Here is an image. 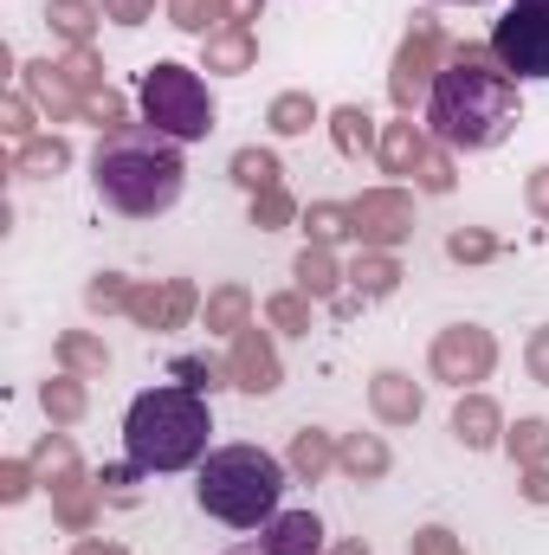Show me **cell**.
Listing matches in <instances>:
<instances>
[{
	"label": "cell",
	"mask_w": 549,
	"mask_h": 555,
	"mask_svg": "<svg viewBox=\"0 0 549 555\" xmlns=\"http://www.w3.org/2000/svg\"><path fill=\"white\" fill-rule=\"evenodd\" d=\"M155 0H104V13L117 20V26H142V13H149Z\"/></svg>",
	"instance_id": "11"
},
{
	"label": "cell",
	"mask_w": 549,
	"mask_h": 555,
	"mask_svg": "<svg viewBox=\"0 0 549 555\" xmlns=\"http://www.w3.org/2000/svg\"><path fill=\"white\" fill-rule=\"evenodd\" d=\"M537 201H544V207H549V168H544V181H537Z\"/></svg>",
	"instance_id": "18"
},
{
	"label": "cell",
	"mask_w": 549,
	"mask_h": 555,
	"mask_svg": "<svg viewBox=\"0 0 549 555\" xmlns=\"http://www.w3.org/2000/svg\"><path fill=\"white\" fill-rule=\"evenodd\" d=\"M26 168H65V142H39V149L26 155Z\"/></svg>",
	"instance_id": "13"
},
{
	"label": "cell",
	"mask_w": 549,
	"mask_h": 555,
	"mask_svg": "<svg viewBox=\"0 0 549 555\" xmlns=\"http://www.w3.org/2000/svg\"><path fill=\"white\" fill-rule=\"evenodd\" d=\"M452 7H478V0H452Z\"/></svg>",
	"instance_id": "21"
},
{
	"label": "cell",
	"mask_w": 549,
	"mask_h": 555,
	"mask_svg": "<svg viewBox=\"0 0 549 555\" xmlns=\"http://www.w3.org/2000/svg\"><path fill=\"white\" fill-rule=\"evenodd\" d=\"M78 555H111V550H78Z\"/></svg>",
	"instance_id": "20"
},
{
	"label": "cell",
	"mask_w": 549,
	"mask_h": 555,
	"mask_svg": "<svg viewBox=\"0 0 549 555\" xmlns=\"http://www.w3.org/2000/svg\"><path fill=\"white\" fill-rule=\"evenodd\" d=\"M323 550V524L310 511H278L259 537V555H317Z\"/></svg>",
	"instance_id": "7"
},
{
	"label": "cell",
	"mask_w": 549,
	"mask_h": 555,
	"mask_svg": "<svg viewBox=\"0 0 549 555\" xmlns=\"http://www.w3.org/2000/svg\"><path fill=\"white\" fill-rule=\"evenodd\" d=\"M304 117H310V104L284 98V104H278V124H272V130H284V137H291V130H304Z\"/></svg>",
	"instance_id": "12"
},
{
	"label": "cell",
	"mask_w": 549,
	"mask_h": 555,
	"mask_svg": "<svg viewBox=\"0 0 549 555\" xmlns=\"http://www.w3.org/2000/svg\"><path fill=\"white\" fill-rule=\"evenodd\" d=\"M137 104H142V124L162 130V137H175L181 149L214 137V98H207L201 72H188V65H175V59L142 72Z\"/></svg>",
	"instance_id": "5"
},
{
	"label": "cell",
	"mask_w": 549,
	"mask_h": 555,
	"mask_svg": "<svg viewBox=\"0 0 549 555\" xmlns=\"http://www.w3.org/2000/svg\"><path fill=\"white\" fill-rule=\"evenodd\" d=\"M420 555H452L446 550V530H420Z\"/></svg>",
	"instance_id": "17"
},
{
	"label": "cell",
	"mask_w": 549,
	"mask_h": 555,
	"mask_svg": "<svg viewBox=\"0 0 549 555\" xmlns=\"http://www.w3.org/2000/svg\"><path fill=\"white\" fill-rule=\"evenodd\" d=\"M52 13H59V26H65V33H85V7H78V0H59Z\"/></svg>",
	"instance_id": "15"
},
{
	"label": "cell",
	"mask_w": 549,
	"mask_h": 555,
	"mask_svg": "<svg viewBox=\"0 0 549 555\" xmlns=\"http://www.w3.org/2000/svg\"><path fill=\"white\" fill-rule=\"evenodd\" d=\"M426 124H433V137L446 142V149H472V155L478 149H498V142L524 124L518 78L498 72L491 46L485 52L478 46H459L433 72V85H426Z\"/></svg>",
	"instance_id": "1"
},
{
	"label": "cell",
	"mask_w": 549,
	"mask_h": 555,
	"mask_svg": "<svg viewBox=\"0 0 549 555\" xmlns=\"http://www.w3.org/2000/svg\"><path fill=\"white\" fill-rule=\"evenodd\" d=\"M531 375H537V382L549 388V330L537 336V343H531Z\"/></svg>",
	"instance_id": "14"
},
{
	"label": "cell",
	"mask_w": 549,
	"mask_h": 555,
	"mask_svg": "<svg viewBox=\"0 0 549 555\" xmlns=\"http://www.w3.org/2000/svg\"><path fill=\"white\" fill-rule=\"evenodd\" d=\"M491 59L518 85H544L549 78V7H511L491 26Z\"/></svg>",
	"instance_id": "6"
},
{
	"label": "cell",
	"mask_w": 549,
	"mask_h": 555,
	"mask_svg": "<svg viewBox=\"0 0 549 555\" xmlns=\"http://www.w3.org/2000/svg\"><path fill=\"white\" fill-rule=\"evenodd\" d=\"M233 168H240V181H246V188H272V181H278V162H272V155H240Z\"/></svg>",
	"instance_id": "10"
},
{
	"label": "cell",
	"mask_w": 549,
	"mask_h": 555,
	"mask_svg": "<svg viewBox=\"0 0 549 555\" xmlns=\"http://www.w3.org/2000/svg\"><path fill=\"white\" fill-rule=\"evenodd\" d=\"M124 452L130 465L149 478H168V472H194L207 452H214V408L201 388H142L124 414Z\"/></svg>",
	"instance_id": "3"
},
{
	"label": "cell",
	"mask_w": 549,
	"mask_h": 555,
	"mask_svg": "<svg viewBox=\"0 0 549 555\" xmlns=\"http://www.w3.org/2000/svg\"><path fill=\"white\" fill-rule=\"evenodd\" d=\"M375 401H382L395 420L420 414V395H401V375H382V382H375Z\"/></svg>",
	"instance_id": "8"
},
{
	"label": "cell",
	"mask_w": 549,
	"mask_h": 555,
	"mask_svg": "<svg viewBox=\"0 0 549 555\" xmlns=\"http://www.w3.org/2000/svg\"><path fill=\"white\" fill-rule=\"evenodd\" d=\"M284 459L266 446H214L201 465H194V504L201 517L227 524V530H266L284 504Z\"/></svg>",
	"instance_id": "4"
},
{
	"label": "cell",
	"mask_w": 549,
	"mask_h": 555,
	"mask_svg": "<svg viewBox=\"0 0 549 555\" xmlns=\"http://www.w3.org/2000/svg\"><path fill=\"white\" fill-rule=\"evenodd\" d=\"M452 426H459V439H465V446H491V408H478V401H472V408H459Z\"/></svg>",
	"instance_id": "9"
},
{
	"label": "cell",
	"mask_w": 549,
	"mask_h": 555,
	"mask_svg": "<svg viewBox=\"0 0 549 555\" xmlns=\"http://www.w3.org/2000/svg\"><path fill=\"white\" fill-rule=\"evenodd\" d=\"M511 7H549V0H511Z\"/></svg>",
	"instance_id": "19"
},
{
	"label": "cell",
	"mask_w": 549,
	"mask_h": 555,
	"mask_svg": "<svg viewBox=\"0 0 549 555\" xmlns=\"http://www.w3.org/2000/svg\"><path fill=\"white\" fill-rule=\"evenodd\" d=\"M317 465H323V446L304 433V439H297V472H317Z\"/></svg>",
	"instance_id": "16"
},
{
	"label": "cell",
	"mask_w": 549,
	"mask_h": 555,
	"mask_svg": "<svg viewBox=\"0 0 549 555\" xmlns=\"http://www.w3.org/2000/svg\"><path fill=\"white\" fill-rule=\"evenodd\" d=\"M91 181H98V201L111 214L162 220V214H175V201L188 188V162H181L175 137H162L149 124H117L91 155Z\"/></svg>",
	"instance_id": "2"
}]
</instances>
